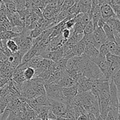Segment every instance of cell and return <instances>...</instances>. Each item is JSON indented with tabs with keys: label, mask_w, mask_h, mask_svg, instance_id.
Here are the masks:
<instances>
[{
	"label": "cell",
	"mask_w": 120,
	"mask_h": 120,
	"mask_svg": "<svg viewBox=\"0 0 120 120\" xmlns=\"http://www.w3.org/2000/svg\"><path fill=\"white\" fill-rule=\"evenodd\" d=\"M83 75L90 80L106 79L98 66L89 60H87L84 66L83 71Z\"/></svg>",
	"instance_id": "obj_1"
},
{
	"label": "cell",
	"mask_w": 120,
	"mask_h": 120,
	"mask_svg": "<svg viewBox=\"0 0 120 120\" xmlns=\"http://www.w3.org/2000/svg\"><path fill=\"white\" fill-rule=\"evenodd\" d=\"M46 95L47 97L51 100H56L63 103L64 99L62 92V87L57 84L47 83L44 84Z\"/></svg>",
	"instance_id": "obj_2"
},
{
	"label": "cell",
	"mask_w": 120,
	"mask_h": 120,
	"mask_svg": "<svg viewBox=\"0 0 120 120\" xmlns=\"http://www.w3.org/2000/svg\"><path fill=\"white\" fill-rule=\"evenodd\" d=\"M49 109L57 118L64 117L67 110V106L65 104L56 100L49 98Z\"/></svg>",
	"instance_id": "obj_3"
},
{
	"label": "cell",
	"mask_w": 120,
	"mask_h": 120,
	"mask_svg": "<svg viewBox=\"0 0 120 120\" xmlns=\"http://www.w3.org/2000/svg\"><path fill=\"white\" fill-rule=\"evenodd\" d=\"M110 85V99H109V105L119 108L120 106V95L116 85L114 83L112 79L109 80Z\"/></svg>",
	"instance_id": "obj_4"
},
{
	"label": "cell",
	"mask_w": 120,
	"mask_h": 120,
	"mask_svg": "<svg viewBox=\"0 0 120 120\" xmlns=\"http://www.w3.org/2000/svg\"><path fill=\"white\" fill-rule=\"evenodd\" d=\"M62 92L64 101L63 103L68 105L70 104L71 99L77 94V84L76 83L68 87L62 88Z\"/></svg>",
	"instance_id": "obj_5"
},
{
	"label": "cell",
	"mask_w": 120,
	"mask_h": 120,
	"mask_svg": "<svg viewBox=\"0 0 120 120\" xmlns=\"http://www.w3.org/2000/svg\"><path fill=\"white\" fill-rule=\"evenodd\" d=\"M92 34L93 35L94 41V46L97 49H98L100 46L107 40L106 35L103 28H100V27H97V28H96L93 31Z\"/></svg>",
	"instance_id": "obj_6"
},
{
	"label": "cell",
	"mask_w": 120,
	"mask_h": 120,
	"mask_svg": "<svg viewBox=\"0 0 120 120\" xmlns=\"http://www.w3.org/2000/svg\"><path fill=\"white\" fill-rule=\"evenodd\" d=\"M106 24L111 28L114 33L116 42L118 45L120 44V22L117 18H111L106 21Z\"/></svg>",
	"instance_id": "obj_7"
},
{
	"label": "cell",
	"mask_w": 120,
	"mask_h": 120,
	"mask_svg": "<svg viewBox=\"0 0 120 120\" xmlns=\"http://www.w3.org/2000/svg\"><path fill=\"white\" fill-rule=\"evenodd\" d=\"M94 80L87 78L84 75H82L77 80V93L83 92L90 90L92 87Z\"/></svg>",
	"instance_id": "obj_8"
},
{
	"label": "cell",
	"mask_w": 120,
	"mask_h": 120,
	"mask_svg": "<svg viewBox=\"0 0 120 120\" xmlns=\"http://www.w3.org/2000/svg\"><path fill=\"white\" fill-rule=\"evenodd\" d=\"M85 49H84L83 54H84L89 58V60L91 61L98 56L99 51H98V49H97L93 45L87 43V42H85Z\"/></svg>",
	"instance_id": "obj_9"
},
{
	"label": "cell",
	"mask_w": 120,
	"mask_h": 120,
	"mask_svg": "<svg viewBox=\"0 0 120 120\" xmlns=\"http://www.w3.org/2000/svg\"><path fill=\"white\" fill-rule=\"evenodd\" d=\"M100 12L101 16L105 22L111 18H117L112 8L108 4L100 6Z\"/></svg>",
	"instance_id": "obj_10"
},
{
	"label": "cell",
	"mask_w": 120,
	"mask_h": 120,
	"mask_svg": "<svg viewBox=\"0 0 120 120\" xmlns=\"http://www.w3.org/2000/svg\"><path fill=\"white\" fill-rule=\"evenodd\" d=\"M63 47H62V48H59V49H56V50L51 51L48 52L46 54H45L42 56V58H43L49 59V60H50L52 61H53V62H56L57 61H59L60 59L63 58Z\"/></svg>",
	"instance_id": "obj_11"
},
{
	"label": "cell",
	"mask_w": 120,
	"mask_h": 120,
	"mask_svg": "<svg viewBox=\"0 0 120 120\" xmlns=\"http://www.w3.org/2000/svg\"><path fill=\"white\" fill-rule=\"evenodd\" d=\"M58 12L57 8L48 4L42 11V15L45 20H52L55 19Z\"/></svg>",
	"instance_id": "obj_12"
},
{
	"label": "cell",
	"mask_w": 120,
	"mask_h": 120,
	"mask_svg": "<svg viewBox=\"0 0 120 120\" xmlns=\"http://www.w3.org/2000/svg\"><path fill=\"white\" fill-rule=\"evenodd\" d=\"M104 43L107 47L108 49H109V52L111 54H114L116 55H118L120 56V46L117 42H113V41H109V40H107Z\"/></svg>",
	"instance_id": "obj_13"
},
{
	"label": "cell",
	"mask_w": 120,
	"mask_h": 120,
	"mask_svg": "<svg viewBox=\"0 0 120 120\" xmlns=\"http://www.w3.org/2000/svg\"><path fill=\"white\" fill-rule=\"evenodd\" d=\"M37 48L33 45L31 48L23 55L22 58V63H26L29 60H31L34 56L37 55Z\"/></svg>",
	"instance_id": "obj_14"
},
{
	"label": "cell",
	"mask_w": 120,
	"mask_h": 120,
	"mask_svg": "<svg viewBox=\"0 0 120 120\" xmlns=\"http://www.w3.org/2000/svg\"><path fill=\"white\" fill-rule=\"evenodd\" d=\"M93 0H80L77 3L79 6L80 12H89L91 9Z\"/></svg>",
	"instance_id": "obj_15"
},
{
	"label": "cell",
	"mask_w": 120,
	"mask_h": 120,
	"mask_svg": "<svg viewBox=\"0 0 120 120\" xmlns=\"http://www.w3.org/2000/svg\"><path fill=\"white\" fill-rule=\"evenodd\" d=\"M76 83V82L73 80H72L67 74H66V75H64L61 78V79L59 81L58 84L62 88H63V87H70V86L72 85L75 84Z\"/></svg>",
	"instance_id": "obj_16"
},
{
	"label": "cell",
	"mask_w": 120,
	"mask_h": 120,
	"mask_svg": "<svg viewBox=\"0 0 120 120\" xmlns=\"http://www.w3.org/2000/svg\"><path fill=\"white\" fill-rule=\"evenodd\" d=\"M42 60H43V58L41 55H35L31 60H29L28 62H26L27 66L32 67L35 69H37Z\"/></svg>",
	"instance_id": "obj_17"
},
{
	"label": "cell",
	"mask_w": 120,
	"mask_h": 120,
	"mask_svg": "<svg viewBox=\"0 0 120 120\" xmlns=\"http://www.w3.org/2000/svg\"><path fill=\"white\" fill-rule=\"evenodd\" d=\"M20 34H17L12 32V31H5L0 32V40H12L14 38L18 36Z\"/></svg>",
	"instance_id": "obj_18"
},
{
	"label": "cell",
	"mask_w": 120,
	"mask_h": 120,
	"mask_svg": "<svg viewBox=\"0 0 120 120\" xmlns=\"http://www.w3.org/2000/svg\"><path fill=\"white\" fill-rule=\"evenodd\" d=\"M102 28H103L104 32H105V35H106L107 40L113 41V42H116V40H115L113 31H112V30L111 29V28H110L106 23L104 25V26H103Z\"/></svg>",
	"instance_id": "obj_19"
},
{
	"label": "cell",
	"mask_w": 120,
	"mask_h": 120,
	"mask_svg": "<svg viewBox=\"0 0 120 120\" xmlns=\"http://www.w3.org/2000/svg\"><path fill=\"white\" fill-rule=\"evenodd\" d=\"M6 45H7V48H8V49H9L12 54L18 51L19 49V48L18 44L16 43V42L13 40H7V42H6Z\"/></svg>",
	"instance_id": "obj_20"
},
{
	"label": "cell",
	"mask_w": 120,
	"mask_h": 120,
	"mask_svg": "<svg viewBox=\"0 0 120 120\" xmlns=\"http://www.w3.org/2000/svg\"><path fill=\"white\" fill-rule=\"evenodd\" d=\"M69 15H70V14H69L68 11H60V12H59L58 14L56 15L55 19H54L55 25L59 23L61 21H63V20H64V19L66 18Z\"/></svg>",
	"instance_id": "obj_21"
},
{
	"label": "cell",
	"mask_w": 120,
	"mask_h": 120,
	"mask_svg": "<svg viewBox=\"0 0 120 120\" xmlns=\"http://www.w3.org/2000/svg\"><path fill=\"white\" fill-rule=\"evenodd\" d=\"M35 69L30 67H27L23 71V76L26 80H30L35 77Z\"/></svg>",
	"instance_id": "obj_22"
},
{
	"label": "cell",
	"mask_w": 120,
	"mask_h": 120,
	"mask_svg": "<svg viewBox=\"0 0 120 120\" xmlns=\"http://www.w3.org/2000/svg\"><path fill=\"white\" fill-rule=\"evenodd\" d=\"M36 100L37 101L38 103L41 106H46L49 107V98L47 97L46 95H42L36 97Z\"/></svg>",
	"instance_id": "obj_23"
},
{
	"label": "cell",
	"mask_w": 120,
	"mask_h": 120,
	"mask_svg": "<svg viewBox=\"0 0 120 120\" xmlns=\"http://www.w3.org/2000/svg\"><path fill=\"white\" fill-rule=\"evenodd\" d=\"M85 45H86V43L83 39L76 44L77 56L82 55V54L84 53V49H85Z\"/></svg>",
	"instance_id": "obj_24"
},
{
	"label": "cell",
	"mask_w": 120,
	"mask_h": 120,
	"mask_svg": "<svg viewBox=\"0 0 120 120\" xmlns=\"http://www.w3.org/2000/svg\"><path fill=\"white\" fill-rule=\"evenodd\" d=\"M111 79L116 85L118 92L120 94V69L112 75Z\"/></svg>",
	"instance_id": "obj_25"
},
{
	"label": "cell",
	"mask_w": 120,
	"mask_h": 120,
	"mask_svg": "<svg viewBox=\"0 0 120 120\" xmlns=\"http://www.w3.org/2000/svg\"><path fill=\"white\" fill-rule=\"evenodd\" d=\"M75 0H64L63 4L61 6L60 11H68L71 7H72L75 3Z\"/></svg>",
	"instance_id": "obj_26"
},
{
	"label": "cell",
	"mask_w": 120,
	"mask_h": 120,
	"mask_svg": "<svg viewBox=\"0 0 120 120\" xmlns=\"http://www.w3.org/2000/svg\"><path fill=\"white\" fill-rule=\"evenodd\" d=\"M84 26L85 25L84 24L80 22H76L74 25L73 27L71 29L72 30V33L75 32H83V29H84Z\"/></svg>",
	"instance_id": "obj_27"
},
{
	"label": "cell",
	"mask_w": 120,
	"mask_h": 120,
	"mask_svg": "<svg viewBox=\"0 0 120 120\" xmlns=\"http://www.w3.org/2000/svg\"><path fill=\"white\" fill-rule=\"evenodd\" d=\"M105 59L108 62H120V56L118 55H114L109 52L105 55Z\"/></svg>",
	"instance_id": "obj_28"
},
{
	"label": "cell",
	"mask_w": 120,
	"mask_h": 120,
	"mask_svg": "<svg viewBox=\"0 0 120 120\" xmlns=\"http://www.w3.org/2000/svg\"><path fill=\"white\" fill-rule=\"evenodd\" d=\"M94 27L93 22L91 20H90L87 24L84 26V29H83V34L84 35H87V34H91L93 32Z\"/></svg>",
	"instance_id": "obj_29"
},
{
	"label": "cell",
	"mask_w": 120,
	"mask_h": 120,
	"mask_svg": "<svg viewBox=\"0 0 120 120\" xmlns=\"http://www.w3.org/2000/svg\"><path fill=\"white\" fill-rule=\"evenodd\" d=\"M68 12L70 15H76L78 14L80 12V10L79 6L78 3L77 2H75V4L70 7L69 9L68 10Z\"/></svg>",
	"instance_id": "obj_30"
},
{
	"label": "cell",
	"mask_w": 120,
	"mask_h": 120,
	"mask_svg": "<svg viewBox=\"0 0 120 120\" xmlns=\"http://www.w3.org/2000/svg\"><path fill=\"white\" fill-rule=\"evenodd\" d=\"M43 31H44L43 29H42V28H40V27H36V28H34V29L30 31V36L32 39L36 38L38 36H39L41 35V33L43 32Z\"/></svg>",
	"instance_id": "obj_31"
},
{
	"label": "cell",
	"mask_w": 120,
	"mask_h": 120,
	"mask_svg": "<svg viewBox=\"0 0 120 120\" xmlns=\"http://www.w3.org/2000/svg\"><path fill=\"white\" fill-rule=\"evenodd\" d=\"M73 108H74V110L75 112V115H76V119L80 116V115H82V114H86V113L87 112L86 111L85 109L83 108L82 107H80V106L77 105H75L73 106Z\"/></svg>",
	"instance_id": "obj_32"
},
{
	"label": "cell",
	"mask_w": 120,
	"mask_h": 120,
	"mask_svg": "<svg viewBox=\"0 0 120 120\" xmlns=\"http://www.w3.org/2000/svg\"><path fill=\"white\" fill-rule=\"evenodd\" d=\"M98 51H99V54L101 55L104 56H105V55L109 52V49H108L105 43H104L100 46V47L98 49Z\"/></svg>",
	"instance_id": "obj_33"
},
{
	"label": "cell",
	"mask_w": 120,
	"mask_h": 120,
	"mask_svg": "<svg viewBox=\"0 0 120 120\" xmlns=\"http://www.w3.org/2000/svg\"><path fill=\"white\" fill-rule=\"evenodd\" d=\"M71 29H67V28H65L63 30L62 32V37L64 40H68V39L70 38V36H71Z\"/></svg>",
	"instance_id": "obj_34"
},
{
	"label": "cell",
	"mask_w": 120,
	"mask_h": 120,
	"mask_svg": "<svg viewBox=\"0 0 120 120\" xmlns=\"http://www.w3.org/2000/svg\"><path fill=\"white\" fill-rule=\"evenodd\" d=\"M6 120H22L19 118V116L17 115L16 114H15L14 111H10V112H9V115L8 116L7 118L6 119Z\"/></svg>",
	"instance_id": "obj_35"
},
{
	"label": "cell",
	"mask_w": 120,
	"mask_h": 120,
	"mask_svg": "<svg viewBox=\"0 0 120 120\" xmlns=\"http://www.w3.org/2000/svg\"><path fill=\"white\" fill-rule=\"evenodd\" d=\"M75 23H76V22H75L73 18L70 19V20H67V21L65 22L66 28L69 29H71L73 28V27L74 25H75Z\"/></svg>",
	"instance_id": "obj_36"
},
{
	"label": "cell",
	"mask_w": 120,
	"mask_h": 120,
	"mask_svg": "<svg viewBox=\"0 0 120 120\" xmlns=\"http://www.w3.org/2000/svg\"><path fill=\"white\" fill-rule=\"evenodd\" d=\"M112 1L113 0H98V2L100 6H101L105 4L110 5Z\"/></svg>",
	"instance_id": "obj_37"
},
{
	"label": "cell",
	"mask_w": 120,
	"mask_h": 120,
	"mask_svg": "<svg viewBox=\"0 0 120 120\" xmlns=\"http://www.w3.org/2000/svg\"><path fill=\"white\" fill-rule=\"evenodd\" d=\"M87 116V120H96V117L93 114H92L90 112H87L85 114Z\"/></svg>",
	"instance_id": "obj_38"
},
{
	"label": "cell",
	"mask_w": 120,
	"mask_h": 120,
	"mask_svg": "<svg viewBox=\"0 0 120 120\" xmlns=\"http://www.w3.org/2000/svg\"><path fill=\"white\" fill-rule=\"evenodd\" d=\"M106 23L105 21V20L102 17H101L100 18V20H98V23H97V26L98 27H100V28H103V27L104 26V25Z\"/></svg>",
	"instance_id": "obj_39"
},
{
	"label": "cell",
	"mask_w": 120,
	"mask_h": 120,
	"mask_svg": "<svg viewBox=\"0 0 120 120\" xmlns=\"http://www.w3.org/2000/svg\"><path fill=\"white\" fill-rule=\"evenodd\" d=\"M64 0H57V9L59 12H60V9L61 6L63 4V2Z\"/></svg>",
	"instance_id": "obj_40"
},
{
	"label": "cell",
	"mask_w": 120,
	"mask_h": 120,
	"mask_svg": "<svg viewBox=\"0 0 120 120\" xmlns=\"http://www.w3.org/2000/svg\"><path fill=\"white\" fill-rule=\"evenodd\" d=\"M76 120H87V116L85 114H82V115H80Z\"/></svg>",
	"instance_id": "obj_41"
},
{
	"label": "cell",
	"mask_w": 120,
	"mask_h": 120,
	"mask_svg": "<svg viewBox=\"0 0 120 120\" xmlns=\"http://www.w3.org/2000/svg\"><path fill=\"white\" fill-rule=\"evenodd\" d=\"M58 120H70L69 119L66 118L64 117H62V118H58Z\"/></svg>",
	"instance_id": "obj_42"
},
{
	"label": "cell",
	"mask_w": 120,
	"mask_h": 120,
	"mask_svg": "<svg viewBox=\"0 0 120 120\" xmlns=\"http://www.w3.org/2000/svg\"><path fill=\"white\" fill-rule=\"evenodd\" d=\"M114 2H116V3L117 4H120V0H113Z\"/></svg>",
	"instance_id": "obj_43"
},
{
	"label": "cell",
	"mask_w": 120,
	"mask_h": 120,
	"mask_svg": "<svg viewBox=\"0 0 120 120\" xmlns=\"http://www.w3.org/2000/svg\"><path fill=\"white\" fill-rule=\"evenodd\" d=\"M45 120H50V119H48V118H46Z\"/></svg>",
	"instance_id": "obj_44"
},
{
	"label": "cell",
	"mask_w": 120,
	"mask_h": 120,
	"mask_svg": "<svg viewBox=\"0 0 120 120\" xmlns=\"http://www.w3.org/2000/svg\"><path fill=\"white\" fill-rule=\"evenodd\" d=\"M1 114H0V119H1Z\"/></svg>",
	"instance_id": "obj_45"
},
{
	"label": "cell",
	"mask_w": 120,
	"mask_h": 120,
	"mask_svg": "<svg viewBox=\"0 0 120 120\" xmlns=\"http://www.w3.org/2000/svg\"></svg>",
	"instance_id": "obj_46"
}]
</instances>
